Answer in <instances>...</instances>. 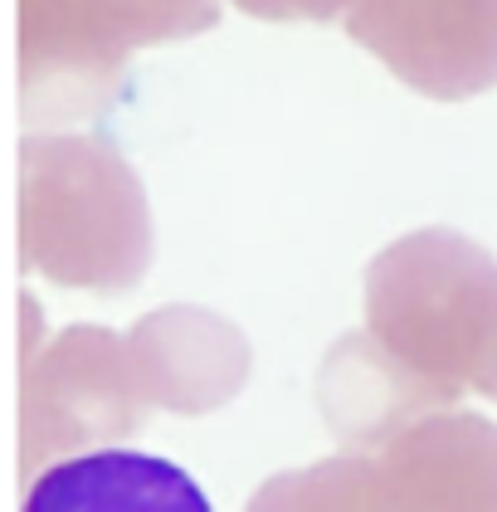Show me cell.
Returning <instances> with one entry per match:
<instances>
[{
	"instance_id": "obj_1",
	"label": "cell",
	"mask_w": 497,
	"mask_h": 512,
	"mask_svg": "<svg viewBox=\"0 0 497 512\" xmlns=\"http://www.w3.org/2000/svg\"><path fill=\"white\" fill-rule=\"evenodd\" d=\"M20 259L59 288L127 293L152 269V210L127 157L74 132L20 142Z\"/></svg>"
},
{
	"instance_id": "obj_2",
	"label": "cell",
	"mask_w": 497,
	"mask_h": 512,
	"mask_svg": "<svg viewBox=\"0 0 497 512\" xmlns=\"http://www.w3.org/2000/svg\"><path fill=\"white\" fill-rule=\"evenodd\" d=\"M220 25V0H20V108L39 122L93 118L137 49Z\"/></svg>"
},
{
	"instance_id": "obj_3",
	"label": "cell",
	"mask_w": 497,
	"mask_h": 512,
	"mask_svg": "<svg viewBox=\"0 0 497 512\" xmlns=\"http://www.w3.org/2000/svg\"><path fill=\"white\" fill-rule=\"evenodd\" d=\"M152 400L142 391L127 342L108 327H69L25 361L20 386V464L35 478L74 449H103L142 430Z\"/></svg>"
},
{
	"instance_id": "obj_4",
	"label": "cell",
	"mask_w": 497,
	"mask_h": 512,
	"mask_svg": "<svg viewBox=\"0 0 497 512\" xmlns=\"http://www.w3.org/2000/svg\"><path fill=\"white\" fill-rule=\"evenodd\" d=\"M122 342L152 410L171 415H210L230 405L254 366L249 337L230 317L191 303L137 317V327Z\"/></svg>"
},
{
	"instance_id": "obj_5",
	"label": "cell",
	"mask_w": 497,
	"mask_h": 512,
	"mask_svg": "<svg viewBox=\"0 0 497 512\" xmlns=\"http://www.w3.org/2000/svg\"><path fill=\"white\" fill-rule=\"evenodd\" d=\"M30 512H205V493L166 459L88 454L30 478Z\"/></svg>"
},
{
	"instance_id": "obj_6",
	"label": "cell",
	"mask_w": 497,
	"mask_h": 512,
	"mask_svg": "<svg viewBox=\"0 0 497 512\" xmlns=\"http://www.w3.org/2000/svg\"><path fill=\"white\" fill-rule=\"evenodd\" d=\"M317 410L342 444H381L390 425L385 405V361L371 337L351 332L317 366Z\"/></svg>"
},
{
	"instance_id": "obj_7",
	"label": "cell",
	"mask_w": 497,
	"mask_h": 512,
	"mask_svg": "<svg viewBox=\"0 0 497 512\" xmlns=\"http://www.w3.org/2000/svg\"><path fill=\"white\" fill-rule=\"evenodd\" d=\"M381 498V478L376 469L356 464V459H327V464H312L298 473H278L268 478L264 488L254 493L249 508H376Z\"/></svg>"
},
{
	"instance_id": "obj_8",
	"label": "cell",
	"mask_w": 497,
	"mask_h": 512,
	"mask_svg": "<svg viewBox=\"0 0 497 512\" xmlns=\"http://www.w3.org/2000/svg\"><path fill=\"white\" fill-rule=\"evenodd\" d=\"M254 20H332L342 10H356L361 0H234Z\"/></svg>"
}]
</instances>
